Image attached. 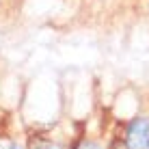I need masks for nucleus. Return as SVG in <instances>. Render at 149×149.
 <instances>
[{"mask_svg": "<svg viewBox=\"0 0 149 149\" xmlns=\"http://www.w3.org/2000/svg\"><path fill=\"white\" fill-rule=\"evenodd\" d=\"M11 149H19V147H15V145H13V147H11Z\"/></svg>", "mask_w": 149, "mask_h": 149, "instance_id": "nucleus-4", "label": "nucleus"}, {"mask_svg": "<svg viewBox=\"0 0 149 149\" xmlns=\"http://www.w3.org/2000/svg\"><path fill=\"white\" fill-rule=\"evenodd\" d=\"M30 149H63V147L52 143V141H48V138H33Z\"/></svg>", "mask_w": 149, "mask_h": 149, "instance_id": "nucleus-2", "label": "nucleus"}, {"mask_svg": "<svg viewBox=\"0 0 149 149\" xmlns=\"http://www.w3.org/2000/svg\"><path fill=\"white\" fill-rule=\"evenodd\" d=\"M125 149H149V119H134L125 134Z\"/></svg>", "mask_w": 149, "mask_h": 149, "instance_id": "nucleus-1", "label": "nucleus"}, {"mask_svg": "<svg viewBox=\"0 0 149 149\" xmlns=\"http://www.w3.org/2000/svg\"><path fill=\"white\" fill-rule=\"evenodd\" d=\"M80 149H102L100 145H95V143H84V145H82Z\"/></svg>", "mask_w": 149, "mask_h": 149, "instance_id": "nucleus-3", "label": "nucleus"}]
</instances>
